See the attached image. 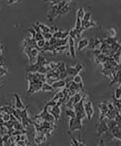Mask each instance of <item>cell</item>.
Instances as JSON below:
<instances>
[{
  "mask_svg": "<svg viewBox=\"0 0 121 146\" xmlns=\"http://www.w3.org/2000/svg\"><path fill=\"white\" fill-rule=\"evenodd\" d=\"M85 98V96H83L80 101L74 106L76 118L81 120L86 117L84 106V101Z\"/></svg>",
  "mask_w": 121,
  "mask_h": 146,
  "instance_id": "6da1fadb",
  "label": "cell"
},
{
  "mask_svg": "<svg viewBox=\"0 0 121 146\" xmlns=\"http://www.w3.org/2000/svg\"><path fill=\"white\" fill-rule=\"evenodd\" d=\"M46 63L45 58L39 56L37 58V62L34 64H30L26 68L27 72L35 73L38 71L39 69L43 66H44Z\"/></svg>",
  "mask_w": 121,
  "mask_h": 146,
  "instance_id": "7a4b0ae2",
  "label": "cell"
},
{
  "mask_svg": "<svg viewBox=\"0 0 121 146\" xmlns=\"http://www.w3.org/2000/svg\"><path fill=\"white\" fill-rule=\"evenodd\" d=\"M81 120L76 117L71 118L69 123L70 129L73 131L82 130L83 126Z\"/></svg>",
  "mask_w": 121,
  "mask_h": 146,
  "instance_id": "3957f363",
  "label": "cell"
},
{
  "mask_svg": "<svg viewBox=\"0 0 121 146\" xmlns=\"http://www.w3.org/2000/svg\"><path fill=\"white\" fill-rule=\"evenodd\" d=\"M84 106L86 117L90 120L91 119L94 114L93 104L91 102L89 101L84 104Z\"/></svg>",
  "mask_w": 121,
  "mask_h": 146,
  "instance_id": "277c9868",
  "label": "cell"
},
{
  "mask_svg": "<svg viewBox=\"0 0 121 146\" xmlns=\"http://www.w3.org/2000/svg\"><path fill=\"white\" fill-rule=\"evenodd\" d=\"M97 128L99 135H101L105 133L108 131V127L106 121L104 119L100 120L97 124Z\"/></svg>",
  "mask_w": 121,
  "mask_h": 146,
  "instance_id": "5b68a950",
  "label": "cell"
},
{
  "mask_svg": "<svg viewBox=\"0 0 121 146\" xmlns=\"http://www.w3.org/2000/svg\"><path fill=\"white\" fill-rule=\"evenodd\" d=\"M99 108L101 111V115H100V120L104 119V118L106 116L109 109L107 105L105 103L99 104Z\"/></svg>",
  "mask_w": 121,
  "mask_h": 146,
  "instance_id": "8992f818",
  "label": "cell"
},
{
  "mask_svg": "<svg viewBox=\"0 0 121 146\" xmlns=\"http://www.w3.org/2000/svg\"><path fill=\"white\" fill-rule=\"evenodd\" d=\"M14 96L16 99L15 106H16L17 109L19 110L24 109L25 107H24V105H23L19 95L17 94H14Z\"/></svg>",
  "mask_w": 121,
  "mask_h": 146,
  "instance_id": "52a82bcc",
  "label": "cell"
},
{
  "mask_svg": "<svg viewBox=\"0 0 121 146\" xmlns=\"http://www.w3.org/2000/svg\"><path fill=\"white\" fill-rule=\"evenodd\" d=\"M51 113L52 115H54V118L56 119H58L59 117L60 114V110L59 108V105H55L53 107V109H52Z\"/></svg>",
  "mask_w": 121,
  "mask_h": 146,
  "instance_id": "ba28073f",
  "label": "cell"
},
{
  "mask_svg": "<svg viewBox=\"0 0 121 146\" xmlns=\"http://www.w3.org/2000/svg\"><path fill=\"white\" fill-rule=\"evenodd\" d=\"M69 44L70 45V52L71 53V56L74 57L75 56V48H74V41L72 38H70L69 40Z\"/></svg>",
  "mask_w": 121,
  "mask_h": 146,
  "instance_id": "9c48e42d",
  "label": "cell"
},
{
  "mask_svg": "<svg viewBox=\"0 0 121 146\" xmlns=\"http://www.w3.org/2000/svg\"><path fill=\"white\" fill-rule=\"evenodd\" d=\"M65 84H66L65 82L63 80H61L59 81L55 82L53 83L52 86L54 89H56V88L64 87Z\"/></svg>",
  "mask_w": 121,
  "mask_h": 146,
  "instance_id": "30bf717a",
  "label": "cell"
},
{
  "mask_svg": "<svg viewBox=\"0 0 121 146\" xmlns=\"http://www.w3.org/2000/svg\"><path fill=\"white\" fill-rule=\"evenodd\" d=\"M88 44V42L87 40L85 39H83V40H81L79 43V46L78 47V50H80L83 49V48L85 47Z\"/></svg>",
  "mask_w": 121,
  "mask_h": 146,
  "instance_id": "8fae6325",
  "label": "cell"
},
{
  "mask_svg": "<svg viewBox=\"0 0 121 146\" xmlns=\"http://www.w3.org/2000/svg\"><path fill=\"white\" fill-rule=\"evenodd\" d=\"M66 114L69 117L71 118H76V115L75 112L71 109L67 110L66 111Z\"/></svg>",
  "mask_w": 121,
  "mask_h": 146,
  "instance_id": "7c38bea8",
  "label": "cell"
},
{
  "mask_svg": "<svg viewBox=\"0 0 121 146\" xmlns=\"http://www.w3.org/2000/svg\"><path fill=\"white\" fill-rule=\"evenodd\" d=\"M37 26L39 28L40 31L41 30H42L43 32H44V33H47L49 32V28L46 26L41 24H39Z\"/></svg>",
  "mask_w": 121,
  "mask_h": 146,
  "instance_id": "4fadbf2b",
  "label": "cell"
},
{
  "mask_svg": "<svg viewBox=\"0 0 121 146\" xmlns=\"http://www.w3.org/2000/svg\"><path fill=\"white\" fill-rule=\"evenodd\" d=\"M41 88L43 90L45 91H51L53 90L54 89L52 86H50L49 84H46V83H44L43 84Z\"/></svg>",
  "mask_w": 121,
  "mask_h": 146,
  "instance_id": "5bb4252c",
  "label": "cell"
},
{
  "mask_svg": "<svg viewBox=\"0 0 121 146\" xmlns=\"http://www.w3.org/2000/svg\"><path fill=\"white\" fill-rule=\"evenodd\" d=\"M36 44L39 49L41 50L45 46V40H40L36 41Z\"/></svg>",
  "mask_w": 121,
  "mask_h": 146,
  "instance_id": "9a60e30c",
  "label": "cell"
},
{
  "mask_svg": "<svg viewBox=\"0 0 121 146\" xmlns=\"http://www.w3.org/2000/svg\"><path fill=\"white\" fill-rule=\"evenodd\" d=\"M121 94V91L120 87H119V88H116V89L115 91V96H114V98H115L116 99V100H120Z\"/></svg>",
  "mask_w": 121,
  "mask_h": 146,
  "instance_id": "2e32d148",
  "label": "cell"
},
{
  "mask_svg": "<svg viewBox=\"0 0 121 146\" xmlns=\"http://www.w3.org/2000/svg\"><path fill=\"white\" fill-rule=\"evenodd\" d=\"M75 83L76 84H80L82 83V79L79 75H76L74 79Z\"/></svg>",
  "mask_w": 121,
  "mask_h": 146,
  "instance_id": "e0dca14e",
  "label": "cell"
},
{
  "mask_svg": "<svg viewBox=\"0 0 121 146\" xmlns=\"http://www.w3.org/2000/svg\"><path fill=\"white\" fill-rule=\"evenodd\" d=\"M3 119L5 122H7L10 120V115L7 114V113H5L3 115Z\"/></svg>",
  "mask_w": 121,
  "mask_h": 146,
  "instance_id": "ac0fdd59",
  "label": "cell"
},
{
  "mask_svg": "<svg viewBox=\"0 0 121 146\" xmlns=\"http://www.w3.org/2000/svg\"><path fill=\"white\" fill-rule=\"evenodd\" d=\"M3 65V64L0 63V77L7 73V71L4 68H3L2 67H1Z\"/></svg>",
  "mask_w": 121,
  "mask_h": 146,
  "instance_id": "d6986e66",
  "label": "cell"
},
{
  "mask_svg": "<svg viewBox=\"0 0 121 146\" xmlns=\"http://www.w3.org/2000/svg\"><path fill=\"white\" fill-rule=\"evenodd\" d=\"M84 15V12L82 9H79V11L78 12V17L80 18L81 17H83Z\"/></svg>",
  "mask_w": 121,
  "mask_h": 146,
  "instance_id": "ffe728a7",
  "label": "cell"
},
{
  "mask_svg": "<svg viewBox=\"0 0 121 146\" xmlns=\"http://www.w3.org/2000/svg\"><path fill=\"white\" fill-rule=\"evenodd\" d=\"M4 123V121H3V119L0 118V125H3Z\"/></svg>",
  "mask_w": 121,
  "mask_h": 146,
  "instance_id": "44dd1931",
  "label": "cell"
},
{
  "mask_svg": "<svg viewBox=\"0 0 121 146\" xmlns=\"http://www.w3.org/2000/svg\"><path fill=\"white\" fill-rule=\"evenodd\" d=\"M0 146H4L2 144H1L0 145Z\"/></svg>",
  "mask_w": 121,
  "mask_h": 146,
  "instance_id": "7402d4cb",
  "label": "cell"
}]
</instances>
